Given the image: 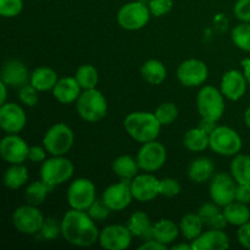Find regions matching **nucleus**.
<instances>
[{"label":"nucleus","instance_id":"obj_1","mask_svg":"<svg viewBox=\"0 0 250 250\" xmlns=\"http://www.w3.org/2000/svg\"><path fill=\"white\" fill-rule=\"evenodd\" d=\"M95 222L84 210L71 209L61 220V236L75 247H92L99 241L100 234Z\"/></svg>","mask_w":250,"mask_h":250},{"label":"nucleus","instance_id":"obj_2","mask_svg":"<svg viewBox=\"0 0 250 250\" xmlns=\"http://www.w3.org/2000/svg\"><path fill=\"white\" fill-rule=\"evenodd\" d=\"M160 121L154 112L136 111L125 117L124 127L127 134L138 143H148L155 141L161 131Z\"/></svg>","mask_w":250,"mask_h":250},{"label":"nucleus","instance_id":"obj_3","mask_svg":"<svg viewBox=\"0 0 250 250\" xmlns=\"http://www.w3.org/2000/svg\"><path fill=\"white\" fill-rule=\"evenodd\" d=\"M76 110L84 121L98 122L107 114L106 98L97 88L85 89L76 102Z\"/></svg>","mask_w":250,"mask_h":250},{"label":"nucleus","instance_id":"obj_4","mask_svg":"<svg viewBox=\"0 0 250 250\" xmlns=\"http://www.w3.org/2000/svg\"><path fill=\"white\" fill-rule=\"evenodd\" d=\"M197 109L202 119L208 121L217 122L222 116L226 106H225V97L221 90L214 85H204L198 92Z\"/></svg>","mask_w":250,"mask_h":250},{"label":"nucleus","instance_id":"obj_5","mask_svg":"<svg viewBox=\"0 0 250 250\" xmlns=\"http://www.w3.org/2000/svg\"><path fill=\"white\" fill-rule=\"evenodd\" d=\"M73 172L75 166L70 159L63 155H51V158L42 163L41 180L53 188L67 182L73 176Z\"/></svg>","mask_w":250,"mask_h":250},{"label":"nucleus","instance_id":"obj_6","mask_svg":"<svg viewBox=\"0 0 250 250\" xmlns=\"http://www.w3.org/2000/svg\"><path fill=\"white\" fill-rule=\"evenodd\" d=\"M243 146L241 136L229 126H216L210 132V146L212 151L221 156H236Z\"/></svg>","mask_w":250,"mask_h":250},{"label":"nucleus","instance_id":"obj_7","mask_svg":"<svg viewBox=\"0 0 250 250\" xmlns=\"http://www.w3.org/2000/svg\"><path fill=\"white\" fill-rule=\"evenodd\" d=\"M73 142V131L62 122L53 125L43 137V146L50 155H65L71 150Z\"/></svg>","mask_w":250,"mask_h":250},{"label":"nucleus","instance_id":"obj_8","mask_svg":"<svg viewBox=\"0 0 250 250\" xmlns=\"http://www.w3.org/2000/svg\"><path fill=\"white\" fill-rule=\"evenodd\" d=\"M150 10L148 5L138 1L125 4L117 12V23L127 31H138L146 27L150 20Z\"/></svg>","mask_w":250,"mask_h":250},{"label":"nucleus","instance_id":"obj_9","mask_svg":"<svg viewBox=\"0 0 250 250\" xmlns=\"http://www.w3.org/2000/svg\"><path fill=\"white\" fill-rule=\"evenodd\" d=\"M44 216L38 207L26 204L19 207L12 214V225L20 233L32 236L41 231L44 224Z\"/></svg>","mask_w":250,"mask_h":250},{"label":"nucleus","instance_id":"obj_10","mask_svg":"<svg viewBox=\"0 0 250 250\" xmlns=\"http://www.w3.org/2000/svg\"><path fill=\"white\" fill-rule=\"evenodd\" d=\"M97 200V190L94 183L88 178H77L67 189V203L71 209L87 211Z\"/></svg>","mask_w":250,"mask_h":250},{"label":"nucleus","instance_id":"obj_11","mask_svg":"<svg viewBox=\"0 0 250 250\" xmlns=\"http://www.w3.org/2000/svg\"><path fill=\"white\" fill-rule=\"evenodd\" d=\"M136 159L142 171L155 172L165 165L167 153H166L165 146L155 139V141L142 144Z\"/></svg>","mask_w":250,"mask_h":250},{"label":"nucleus","instance_id":"obj_12","mask_svg":"<svg viewBox=\"0 0 250 250\" xmlns=\"http://www.w3.org/2000/svg\"><path fill=\"white\" fill-rule=\"evenodd\" d=\"M237 186L238 183L232 177V175L225 172L216 173L210 183V198L217 205L225 208L236 200Z\"/></svg>","mask_w":250,"mask_h":250},{"label":"nucleus","instance_id":"obj_13","mask_svg":"<svg viewBox=\"0 0 250 250\" xmlns=\"http://www.w3.org/2000/svg\"><path fill=\"white\" fill-rule=\"evenodd\" d=\"M209 76V70L204 61L198 59H188L180 63L177 68V78L185 87L193 88L204 84Z\"/></svg>","mask_w":250,"mask_h":250},{"label":"nucleus","instance_id":"obj_14","mask_svg":"<svg viewBox=\"0 0 250 250\" xmlns=\"http://www.w3.org/2000/svg\"><path fill=\"white\" fill-rule=\"evenodd\" d=\"M133 234L124 225H109L100 231L99 244L106 250H125L129 248Z\"/></svg>","mask_w":250,"mask_h":250},{"label":"nucleus","instance_id":"obj_15","mask_svg":"<svg viewBox=\"0 0 250 250\" xmlns=\"http://www.w3.org/2000/svg\"><path fill=\"white\" fill-rule=\"evenodd\" d=\"M133 194L131 189V181L121 180L105 188L103 192L102 200L110 208L111 211H122L129 207Z\"/></svg>","mask_w":250,"mask_h":250},{"label":"nucleus","instance_id":"obj_16","mask_svg":"<svg viewBox=\"0 0 250 250\" xmlns=\"http://www.w3.org/2000/svg\"><path fill=\"white\" fill-rule=\"evenodd\" d=\"M29 146L17 133H10L0 142V155L9 164H23L28 160Z\"/></svg>","mask_w":250,"mask_h":250},{"label":"nucleus","instance_id":"obj_17","mask_svg":"<svg viewBox=\"0 0 250 250\" xmlns=\"http://www.w3.org/2000/svg\"><path fill=\"white\" fill-rule=\"evenodd\" d=\"M27 116L16 103H5L0 107V127L7 134L20 133L26 126Z\"/></svg>","mask_w":250,"mask_h":250},{"label":"nucleus","instance_id":"obj_18","mask_svg":"<svg viewBox=\"0 0 250 250\" xmlns=\"http://www.w3.org/2000/svg\"><path fill=\"white\" fill-rule=\"evenodd\" d=\"M159 183L160 180L150 173H142L137 175L131 181V189L133 194V199L138 200L141 203H148L155 199L159 193Z\"/></svg>","mask_w":250,"mask_h":250},{"label":"nucleus","instance_id":"obj_19","mask_svg":"<svg viewBox=\"0 0 250 250\" xmlns=\"http://www.w3.org/2000/svg\"><path fill=\"white\" fill-rule=\"evenodd\" d=\"M247 78L238 70H229L224 73L220 82V90L226 99L237 102L242 99L247 92Z\"/></svg>","mask_w":250,"mask_h":250},{"label":"nucleus","instance_id":"obj_20","mask_svg":"<svg viewBox=\"0 0 250 250\" xmlns=\"http://www.w3.org/2000/svg\"><path fill=\"white\" fill-rule=\"evenodd\" d=\"M0 78L7 87L20 89L23 85L28 84L31 81V73L22 61L11 59L2 65Z\"/></svg>","mask_w":250,"mask_h":250},{"label":"nucleus","instance_id":"obj_21","mask_svg":"<svg viewBox=\"0 0 250 250\" xmlns=\"http://www.w3.org/2000/svg\"><path fill=\"white\" fill-rule=\"evenodd\" d=\"M193 250H226L229 248V238L224 229H210L203 231L198 238L190 242Z\"/></svg>","mask_w":250,"mask_h":250},{"label":"nucleus","instance_id":"obj_22","mask_svg":"<svg viewBox=\"0 0 250 250\" xmlns=\"http://www.w3.org/2000/svg\"><path fill=\"white\" fill-rule=\"evenodd\" d=\"M82 88L75 77H63L58 81L53 89V95L61 104H72L77 102Z\"/></svg>","mask_w":250,"mask_h":250},{"label":"nucleus","instance_id":"obj_23","mask_svg":"<svg viewBox=\"0 0 250 250\" xmlns=\"http://www.w3.org/2000/svg\"><path fill=\"white\" fill-rule=\"evenodd\" d=\"M221 208L222 207L217 205L212 200L211 203H205L199 208L198 215L204 222L205 226L210 227V229H224L229 225L224 215V210H221Z\"/></svg>","mask_w":250,"mask_h":250},{"label":"nucleus","instance_id":"obj_24","mask_svg":"<svg viewBox=\"0 0 250 250\" xmlns=\"http://www.w3.org/2000/svg\"><path fill=\"white\" fill-rule=\"evenodd\" d=\"M127 227L129 229L131 233L133 234V237H138V238H142L143 241L154 238V225L151 224L150 219H149V216L144 211H134L129 216Z\"/></svg>","mask_w":250,"mask_h":250},{"label":"nucleus","instance_id":"obj_25","mask_svg":"<svg viewBox=\"0 0 250 250\" xmlns=\"http://www.w3.org/2000/svg\"><path fill=\"white\" fill-rule=\"evenodd\" d=\"M215 166L211 159L205 158H197L189 164L188 167V177L192 182L194 183H204L214 175Z\"/></svg>","mask_w":250,"mask_h":250},{"label":"nucleus","instance_id":"obj_26","mask_svg":"<svg viewBox=\"0 0 250 250\" xmlns=\"http://www.w3.org/2000/svg\"><path fill=\"white\" fill-rule=\"evenodd\" d=\"M58 73L50 67H37L33 72L31 73V83L34 88L39 90V92H49L53 90L55 84L58 83Z\"/></svg>","mask_w":250,"mask_h":250},{"label":"nucleus","instance_id":"obj_27","mask_svg":"<svg viewBox=\"0 0 250 250\" xmlns=\"http://www.w3.org/2000/svg\"><path fill=\"white\" fill-rule=\"evenodd\" d=\"M183 146L193 153H200L210 146V133L202 127L190 128L183 137Z\"/></svg>","mask_w":250,"mask_h":250},{"label":"nucleus","instance_id":"obj_28","mask_svg":"<svg viewBox=\"0 0 250 250\" xmlns=\"http://www.w3.org/2000/svg\"><path fill=\"white\" fill-rule=\"evenodd\" d=\"M141 75L144 78V81H146L149 84L159 85L167 77V70H166V66L161 61L151 59V60L146 61L142 65Z\"/></svg>","mask_w":250,"mask_h":250},{"label":"nucleus","instance_id":"obj_29","mask_svg":"<svg viewBox=\"0 0 250 250\" xmlns=\"http://www.w3.org/2000/svg\"><path fill=\"white\" fill-rule=\"evenodd\" d=\"M181 233L180 226L175 224L172 220L161 219L156 224H154L153 234L156 241L161 242L165 246L173 243Z\"/></svg>","mask_w":250,"mask_h":250},{"label":"nucleus","instance_id":"obj_30","mask_svg":"<svg viewBox=\"0 0 250 250\" xmlns=\"http://www.w3.org/2000/svg\"><path fill=\"white\" fill-rule=\"evenodd\" d=\"M139 168L137 159L129 155H121L112 161V171L119 178L125 181H132L138 175Z\"/></svg>","mask_w":250,"mask_h":250},{"label":"nucleus","instance_id":"obj_31","mask_svg":"<svg viewBox=\"0 0 250 250\" xmlns=\"http://www.w3.org/2000/svg\"><path fill=\"white\" fill-rule=\"evenodd\" d=\"M28 181V171L23 164H10L4 173V185L9 189H20Z\"/></svg>","mask_w":250,"mask_h":250},{"label":"nucleus","instance_id":"obj_32","mask_svg":"<svg viewBox=\"0 0 250 250\" xmlns=\"http://www.w3.org/2000/svg\"><path fill=\"white\" fill-rule=\"evenodd\" d=\"M204 222L202 221L200 216L198 215V212H189V214H186L182 217L180 222V231L181 234L185 237L188 241H194L195 238L200 236L203 233V229H204Z\"/></svg>","mask_w":250,"mask_h":250},{"label":"nucleus","instance_id":"obj_33","mask_svg":"<svg viewBox=\"0 0 250 250\" xmlns=\"http://www.w3.org/2000/svg\"><path fill=\"white\" fill-rule=\"evenodd\" d=\"M224 215L229 225H232V226L239 227L250 221V209L248 204H243L237 200L224 208Z\"/></svg>","mask_w":250,"mask_h":250},{"label":"nucleus","instance_id":"obj_34","mask_svg":"<svg viewBox=\"0 0 250 250\" xmlns=\"http://www.w3.org/2000/svg\"><path fill=\"white\" fill-rule=\"evenodd\" d=\"M231 175L238 185H250V155L237 154L231 163Z\"/></svg>","mask_w":250,"mask_h":250},{"label":"nucleus","instance_id":"obj_35","mask_svg":"<svg viewBox=\"0 0 250 250\" xmlns=\"http://www.w3.org/2000/svg\"><path fill=\"white\" fill-rule=\"evenodd\" d=\"M50 189L51 187H49L44 181H34L27 186L26 190H24V199H26L27 204L39 207L46 199Z\"/></svg>","mask_w":250,"mask_h":250},{"label":"nucleus","instance_id":"obj_36","mask_svg":"<svg viewBox=\"0 0 250 250\" xmlns=\"http://www.w3.org/2000/svg\"><path fill=\"white\" fill-rule=\"evenodd\" d=\"M75 78L77 80L78 84L81 85L83 90L85 89H94L97 88L98 82H99V72L93 65L80 66L75 73Z\"/></svg>","mask_w":250,"mask_h":250},{"label":"nucleus","instance_id":"obj_37","mask_svg":"<svg viewBox=\"0 0 250 250\" xmlns=\"http://www.w3.org/2000/svg\"><path fill=\"white\" fill-rule=\"evenodd\" d=\"M231 38L238 49L250 53V22L237 24L231 32Z\"/></svg>","mask_w":250,"mask_h":250},{"label":"nucleus","instance_id":"obj_38","mask_svg":"<svg viewBox=\"0 0 250 250\" xmlns=\"http://www.w3.org/2000/svg\"><path fill=\"white\" fill-rule=\"evenodd\" d=\"M155 116L160 121L163 126H170L177 120L178 117V109L173 103L165 102L161 103L155 110Z\"/></svg>","mask_w":250,"mask_h":250},{"label":"nucleus","instance_id":"obj_39","mask_svg":"<svg viewBox=\"0 0 250 250\" xmlns=\"http://www.w3.org/2000/svg\"><path fill=\"white\" fill-rule=\"evenodd\" d=\"M39 234L45 241H54L61 234V221L59 222L58 220L54 217H48L44 220V224L42 226Z\"/></svg>","mask_w":250,"mask_h":250},{"label":"nucleus","instance_id":"obj_40","mask_svg":"<svg viewBox=\"0 0 250 250\" xmlns=\"http://www.w3.org/2000/svg\"><path fill=\"white\" fill-rule=\"evenodd\" d=\"M23 10V0H0V15L5 19L19 16Z\"/></svg>","mask_w":250,"mask_h":250},{"label":"nucleus","instance_id":"obj_41","mask_svg":"<svg viewBox=\"0 0 250 250\" xmlns=\"http://www.w3.org/2000/svg\"><path fill=\"white\" fill-rule=\"evenodd\" d=\"M39 90L34 88L31 83L23 85L19 89V99L23 105L28 107H33L38 104Z\"/></svg>","mask_w":250,"mask_h":250},{"label":"nucleus","instance_id":"obj_42","mask_svg":"<svg viewBox=\"0 0 250 250\" xmlns=\"http://www.w3.org/2000/svg\"><path fill=\"white\" fill-rule=\"evenodd\" d=\"M181 185L177 180L171 177H166L164 180H160V183H159V193L163 197L172 198L176 197L181 193Z\"/></svg>","mask_w":250,"mask_h":250},{"label":"nucleus","instance_id":"obj_43","mask_svg":"<svg viewBox=\"0 0 250 250\" xmlns=\"http://www.w3.org/2000/svg\"><path fill=\"white\" fill-rule=\"evenodd\" d=\"M87 212L94 221L98 222L106 220L107 217H109L111 210H110V208L107 207L103 200H95V202L90 205L89 209L87 210Z\"/></svg>","mask_w":250,"mask_h":250},{"label":"nucleus","instance_id":"obj_44","mask_svg":"<svg viewBox=\"0 0 250 250\" xmlns=\"http://www.w3.org/2000/svg\"><path fill=\"white\" fill-rule=\"evenodd\" d=\"M173 6V0H150L148 4L150 14L153 16L161 17L168 14Z\"/></svg>","mask_w":250,"mask_h":250},{"label":"nucleus","instance_id":"obj_45","mask_svg":"<svg viewBox=\"0 0 250 250\" xmlns=\"http://www.w3.org/2000/svg\"><path fill=\"white\" fill-rule=\"evenodd\" d=\"M233 12L239 21L250 22V0H237Z\"/></svg>","mask_w":250,"mask_h":250},{"label":"nucleus","instance_id":"obj_46","mask_svg":"<svg viewBox=\"0 0 250 250\" xmlns=\"http://www.w3.org/2000/svg\"><path fill=\"white\" fill-rule=\"evenodd\" d=\"M46 149L45 146H29L28 151V160L32 163H43L46 160Z\"/></svg>","mask_w":250,"mask_h":250},{"label":"nucleus","instance_id":"obj_47","mask_svg":"<svg viewBox=\"0 0 250 250\" xmlns=\"http://www.w3.org/2000/svg\"><path fill=\"white\" fill-rule=\"evenodd\" d=\"M237 239L242 247L250 249V221L239 226L237 231Z\"/></svg>","mask_w":250,"mask_h":250},{"label":"nucleus","instance_id":"obj_48","mask_svg":"<svg viewBox=\"0 0 250 250\" xmlns=\"http://www.w3.org/2000/svg\"><path fill=\"white\" fill-rule=\"evenodd\" d=\"M236 200L243 204L250 203V185H238L236 190Z\"/></svg>","mask_w":250,"mask_h":250},{"label":"nucleus","instance_id":"obj_49","mask_svg":"<svg viewBox=\"0 0 250 250\" xmlns=\"http://www.w3.org/2000/svg\"><path fill=\"white\" fill-rule=\"evenodd\" d=\"M166 248H167V246L163 244L161 242L156 241L155 238L144 241V243L142 246H139V250H165Z\"/></svg>","mask_w":250,"mask_h":250},{"label":"nucleus","instance_id":"obj_50","mask_svg":"<svg viewBox=\"0 0 250 250\" xmlns=\"http://www.w3.org/2000/svg\"><path fill=\"white\" fill-rule=\"evenodd\" d=\"M242 66H243V73L247 78V82L250 84V59L242 60Z\"/></svg>","mask_w":250,"mask_h":250},{"label":"nucleus","instance_id":"obj_51","mask_svg":"<svg viewBox=\"0 0 250 250\" xmlns=\"http://www.w3.org/2000/svg\"><path fill=\"white\" fill-rule=\"evenodd\" d=\"M7 98V85L0 81V104H5Z\"/></svg>","mask_w":250,"mask_h":250},{"label":"nucleus","instance_id":"obj_52","mask_svg":"<svg viewBox=\"0 0 250 250\" xmlns=\"http://www.w3.org/2000/svg\"><path fill=\"white\" fill-rule=\"evenodd\" d=\"M173 250H193L192 243L187 244V243H180V244H176V246L172 247Z\"/></svg>","mask_w":250,"mask_h":250},{"label":"nucleus","instance_id":"obj_53","mask_svg":"<svg viewBox=\"0 0 250 250\" xmlns=\"http://www.w3.org/2000/svg\"><path fill=\"white\" fill-rule=\"evenodd\" d=\"M244 122H246L247 127L250 128V106L246 110V112H244Z\"/></svg>","mask_w":250,"mask_h":250},{"label":"nucleus","instance_id":"obj_54","mask_svg":"<svg viewBox=\"0 0 250 250\" xmlns=\"http://www.w3.org/2000/svg\"><path fill=\"white\" fill-rule=\"evenodd\" d=\"M138 1H141V2H143V4H146V5H148V4H149V1H150V0H138Z\"/></svg>","mask_w":250,"mask_h":250},{"label":"nucleus","instance_id":"obj_55","mask_svg":"<svg viewBox=\"0 0 250 250\" xmlns=\"http://www.w3.org/2000/svg\"><path fill=\"white\" fill-rule=\"evenodd\" d=\"M36 1H41V0H36Z\"/></svg>","mask_w":250,"mask_h":250}]
</instances>
